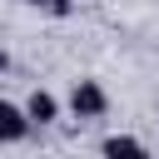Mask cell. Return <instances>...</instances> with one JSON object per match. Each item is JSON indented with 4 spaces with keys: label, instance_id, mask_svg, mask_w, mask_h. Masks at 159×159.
I'll use <instances>...</instances> for the list:
<instances>
[{
    "label": "cell",
    "instance_id": "3",
    "mask_svg": "<svg viewBox=\"0 0 159 159\" xmlns=\"http://www.w3.org/2000/svg\"><path fill=\"white\" fill-rule=\"evenodd\" d=\"M99 159H154V154H149V144L139 134H104Z\"/></svg>",
    "mask_w": 159,
    "mask_h": 159
},
{
    "label": "cell",
    "instance_id": "6",
    "mask_svg": "<svg viewBox=\"0 0 159 159\" xmlns=\"http://www.w3.org/2000/svg\"><path fill=\"white\" fill-rule=\"evenodd\" d=\"M5 75H10V50L0 45V80H5Z\"/></svg>",
    "mask_w": 159,
    "mask_h": 159
},
{
    "label": "cell",
    "instance_id": "1",
    "mask_svg": "<svg viewBox=\"0 0 159 159\" xmlns=\"http://www.w3.org/2000/svg\"><path fill=\"white\" fill-rule=\"evenodd\" d=\"M70 114H75L80 124H84V119H104V114H109V89H104L99 80H89V75L75 80V84H70Z\"/></svg>",
    "mask_w": 159,
    "mask_h": 159
},
{
    "label": "cell",
    "instance_id": "2",
    "mask_svg": "<svg viewBox=\"0 0 159 159\" xmlns=\"http://www.w3.org/2000/svg\"><path fill=\"white\" fill-rule=\"evenodd\" d=\"M20 109H25V119H30V129H50V124L60 119V99H55L50 89H30V99H25Z\"/></svg>",
    "mask_w": 159,
    "mask_h": 159
},
{
    "label": "cell",
    "instance_id": "4",
    "mask_svg": "<svg viewBox=\"0 0 159 159\" xmlns=\"http://www.w3.org/2000/svg\"><path fill=\"white\" fill-rule=\"evenodd\" d=\"M30 134H35V129H30L25 109L10 104V99H0V144H25Z\"/></svg>",
    "mask_w": 159,
    "mask_h": 159
},
{
    "label": "cell",
    "instance_id": "5",
    "mask_svg": "<svg viewBox=\"0 0 159 159\" xmlns=\"http://www.w3.org/2000/svg\"><path fill=\"white\" fill-rule=\"evenodd\" d=\"M20 5H30V10H40L50 20H70L75 15V0H20Z\"/></svg>",
    "mask_w": 159,
    "mask_h": 159
}]
</instances>
